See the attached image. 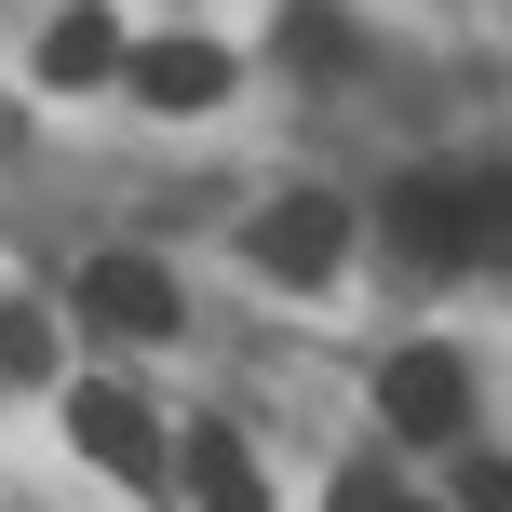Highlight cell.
Segmentation results:
<instances>
[{"label": "cell", "instance_id": "cell-2", "mask_svg": "<svg viewBox=\"0 0 512 512\" xmlns=\"http://www.w3.org/2000/svg\"><path fill=\"white\" fill-rule=\"evenodd\" d=\"M68 432H81V459H95V472H122V486H176V459H162V418L135 405V391L81 378V391H68Z\"/></svg>", "mask_w": 512, "mask_h": 512}, {"label": "cell", "instance_id": "cell-8", "mask_svg": "<svg viewBox=\"0 0 512 512\" xmlns=\"http://www.w3.org/2000/svg\"><path fill=\"white\" fill-rule=\"evenodd\" d=\"M189 499H203V512H256V459H243V432H189Z\"/></svg>", "mask_w": 512, "mask_h": 512}, {"label": "cell", "instance_id": "cell-10", "mask_svg": "<svg viewBox=\"0 0 512 512\" xmlns=\"http://www.w3.org/2000/svg\"><path fill=\"white\" fill-rule=\"evenodd\" d=\"M283 27H297V54H310V68H351V27H337L324 0H297V14H283Z\"/></svg>", "mask_w": 512, "mask_h": 512}, {"label": "cell", "instance_id": "cell-11", "mask_svg": "<svg viewBox=\"0 0 512 512\" xmlns=\"http://www.w3.org/2000/svg\"><path fill=\"white\" fill-rule=\"evenodd\" d=\"M459 512H512V459H472L459 472Z\"/></svg>", "mask_w": 512, "mask_h": 512}, {"label": "cell", "instance_id": "cell-1", "mask_svg": "<svg viewBox=\"0 0 512 512\" xmlns=\"http://www.w3.org/2000/svg\"><path fill=\"white\" fill-rule=\"evenodd\" d=\"M391 243L432 256V270H472V256H512V176H405L391 189Z\"/></svg>", "mask_w": 512, "mask_h": 512}, {"label": "cell", "instance_id": "cell-6", "mask_svg": "<svg viewBox=\"0 0 512 512\" xmlns=\"http://www.w3.org/2000/svg\"><path fill=\"white\" fill-rule=\"evenodd\" d=\"M108 68H135L122 27H108V0H68V14L41 27V81H54V95H81V81H108Z\"/></svg>", "mask_w": 512, "mask_h": 512}, {"label": "cell", "instance_id": "cell-9", "mask_svg": "<svg viewBox=\"0 0 512 512\" xmlns=\"http://www.w3.org/2000/svg\"><path fill=\"white\" fill-rule=\"evenodd\" d=\"M0 378H54V324L27 297H0Z\"/></svg>", "mask_w": 512, "mask_h": 512}, {"label": "cell", "instance_id": "cell-12", "mask_svg": "<svg viewBox=\"0 0 512 512\" xmlns=\"http://www.w3.org/2000/svg\"><path fill=\"white\" fill-rule=\"evenodd\" d=\"M324 512H418V499H391L378 472H337V499H324Z\"/></svg>", "mask_w": 512, "mask_h": 512}, {"label": "cell", "instance_id": "cell-3", "mask_svg": "<svg viewBox=\"0 0 512 512\" xmlns=\"http://www.w3.org/2000/svg\"><path fill=\"white\" fill-rule=\"evenodd\" d=\"M378 418H391L405 445H459V432H472V364H459V351H391Z\"/></svg>", "mask_w": 512, "mask_h": 512}, {"label": "cell", "instance_id": "cell-5", "mask_svg": "<svg viewBox=\"0 0 512 512\" xmlns=\"http://www.w3.org/2000/svg\"><path fill=\"white\" fill-rule=\"evenodd\" d=\"M81 324H108V337H176V270H162V256H95V270H81Z\"/></svg>", "mask_w": 512, "mask_h": 512}, {"label": "cell", "instance_id": "cell-7", "mask_svg": "<svg viewBox=\"0 0 512 512\" xmlns=\"http://www.w3.org/2000/svg\"><path fill=\"white\" fill-rule=\"evenodd\" d=\"M135 95H149V108H216V95H230V54H216V41H149V54H135Z\"/></svg>", "mask_w": 512, "mask_h": 512}, {"label": "cell", "instance_id": "cell-4", "mask_svg": "<svg viewBox=\"0 0 512 512\" xmlns=\"http://www.w3.org/2000/svg\"><path fill=\"white\" fill-rule=\"evenodd\" d=\"M337 243H351V216H337L324 189H283V203L243 230V256H256L270 283H324V270H337Z\"/></svg>", "mask_w": 512, "mask_h": 512}]
</instances>
